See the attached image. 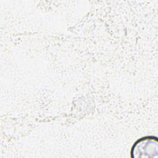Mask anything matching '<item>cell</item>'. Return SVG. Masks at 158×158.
<instances>
[{
  "instance_id": "obj_1",
  "label": "cell",
  "mask_w": 158,
  "mask_h": 158,
  "mask_svg": "<svg viewBox=\"0 0 158 158\" xmlns=\"http://www.w3.org/2000/svg\"><path fill=\"white\" fill-rule=\"evenodd\" d=\"M158 139L156 136H147L139 138L133 145L131 157L133 158L157 157Z\"/></svg>"
}]
</instances>
